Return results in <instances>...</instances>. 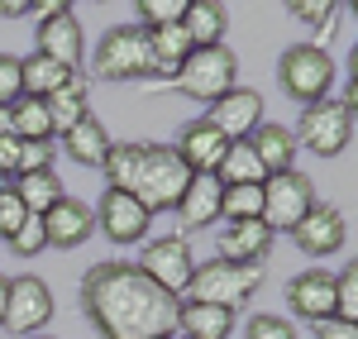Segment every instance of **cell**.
Listing matches in <instances>:
<instances>
[{
  "instance_id": "obj_25",
  "label": "cell",
  "mask_w": 358,
  "mask_h": 339,
  "mask_svg": "<svg viewBox=\"0 0 358 339\" xmlns=\"http://www.w3.org/2000/svg\"><path fill=\"white\" fill-rule=\"evenodd\" d=\"M148 53H153V77H177V67L192 57V38L182 24H167V29H148Z\"/></svg>"
},
{
  "instance_id": "obj_28",
  "label": "cell",
  "mask_w": 358,
  "mask_h": 339,
  "mask_svg": "<svg viewBox=\"0 0 358 339\" xmlns=\"http://www.w3.org/2000/svg\"><path fill=\"white\" fill-rule=\"evenodd\" d=\"M15 192H20V201H24L29 215H48L57 201L67 196V187H62V177H57L53 168H48V172H29V177H20V182H15Z\"/></svg>"
},
{
  "instance_id": "obj_24",
  "label": "cell",
  "mask_w": 358,
  "mask_h": 339,
  "mask_svg": "<svg viewBox=\"0 0 358 339\" xmlns=\"http://www.w3.org/2000/svg\"><path fill=\"white\" fill-rule=\"evenodd\" d=\"M187 38H192V48H224V34H229V10H224L220 0H192L187 5Z\"/></svg>"
},
{
  "instance_id": "obj_42",
  "label": "cell",
  "mask_w": 358,
  "mask_h": 339,
  "mask_svg": "<svg viewBox=\"0 0 358 339\" xmlns=\"http://www.w3.org/2000/svg\"><path fill=\"white\" fill-rule=\"evenodd\" d=\"M34 5L29 0H0V20H29Z\"/></svg>"
},
{
  "instance_id": "obj_33",
  "label": "cell",
  "mask_w": 358,
  "mask_h": 339,
  "mask_svg": "<svg viewBox=\"0 0 358 339\" xmlns=\"http://www.w3.org/2000/svg\"><path fill=\"white\" fill-rule=\"evenodd\" d=\"M287 15H292V20H301L306 29H315V34H325V29H334L339 5H334V0H292V5H287Z\"/></svg>"
},
{
  "instance_id": "obj_31",
  "label": "cell",
  "mask_w": 358,
  "mask_h": 339,
  "mask_svg": "<svg viewBox=\"0 0 358 339\" xmlns=\"http://www.w3.org/2000/svg\"><path fill=\"white\" fill-rule=\"evenodd\" d=\"M220 215H224V225H234V220H263V182H253V187H224Z\"/></svg>"
},
{
  "instance_id": "obj_8",
  "label": "cell",
  "mask_w": 358,
  "mask_h": 339,
  "mask_svg": "<svg viewBox=\"0 0 358 339\" xmlns=\"http://www.w3.org/2000/svg\"><path fill=\"white\" fill-rule=\"evenodd\" d=\"M292 134H296V148H310L315 158H339L354 143V115L339 101H315L301 110V124Z\"/></svg>"
},
{
  "instance_id": "obj_6",
  "label": "cell",
  "mask_w": 358,
  "mask_h": 339,
  "mask_svg": "<svg viewBox=\"0 0 358 339\" xmlns=\"http://www.w3.org/2000/svg\"><path fill=\"white\" fill-rule=\"evenodd\" d=\"M167 86L182 91L187 101L215 106L229 86H239V57L229 53V48H192V57L177 67V77H172Z\"/></svg>"
},
{
  "instance_id": "obj_41",
  "label": "cell",
  "mask_w": 358,
  "mask_h": 339,
  "mask_svg": "<svg viewBox=\"0 0 358 339\" xmlns=\"http://www.w3.org/2000/svg\"><path fill=\"white\" fill-rule=\"evenodd\" d=\"M315 339H358V325H349V320H320Z\"/></svg>"
},
{
  "instance_id": "obj_5",
  "label": "cell",
  "mask_w": 358,
  "mask_h": 339,
  "mask_svg": "<svg viewBox=\"0 0 358 339\" xmlns=\"http://www.w3.org/2000/svg\"><path fill=\"white\" fill-rule=\"evenodd\" d=\"M187 182H192V172L172 153V143H143V168H138L129 196H138L148 215H163V210H177Z\"/></svg>"
},
{
  "instance_id": "obj_13",
  "label": "cell",
  "mask_w": 358,
  "mask_h": 339,
  "mask_svg": "<svg viewBox=\"0 0 358 339\" xmlns=\"http://www.w3.org/2000/svg\"><path fill=\"white\" fill-rule=\"evenodd\" d=\"M201 120H210L229 143H244L248 134L263 124V96H258L253 86H229L215 106H206Z\"/></svg>"
},
{
  "instance_id": "obj_15",
  "label": "cell",
  "mask_w": 358,
  "mask_h": 339,
  "mask_svg": "<svg viewBox=\"0 0 358 339\" xmlns=\"http://www.w3.org/2000/svg\"><path fill=\"white\" fill-rule=\"evenodd\" d=\"M273 239L277 234L263 220H234V225L215 229V249H220L224 263H258V268H268Z\"/></svg>"
},
{
  "instance_id": "obj_43",
  "label": "cell",
  "mask_w": 358,
  "mask_h": 339,
  "mask_svg": "<svg viewBox=\"0 0 358 339\" xmlns=\"http://www.w3.org/2000/svg\"><path fill=\"white\" fill-rule=\"evenodd\" d=\"M0 139H15V124H10V106H0Z\"/></svg>"
},
{
  "instance_id": "obj_45",
  "label": "cell",
  "mask_w": 358,
  "mask_h": 339,
  "mask_svg": "<svg viewBox=\"0 0 358 339\" xmlns=\"http://www.w3.org/2000/svg\"><path fill=\"white\" fill-rule=\"evenodd\" d=\"M29 339H53V335H29Z\"/></svg>"
},
{
  "instance_id": "obj_16",
  "label": "cell",
  "mask_w": 358,
  "mask_h": 339,
  "mask_svg": "<svg viewBox=\"0 0 358 339\" xmlns=\"http://www.w3.org/2000/svg\"><path fill=\"white\" fill-rule=\"evenodd\" d=\"M287 306L301 315V320H310V325L334 320V273H325V268L296 273V277L287 282Z\"/></svg>"
},
{
  "instance_id": "obj_34",
  "label": "cell",
  "mask_w": 358,
  "mask_h": 339,
  "mask_svg": "<svg viewBox=\"0 0 358 339\" xmlns=\"http://www.w3.org/2000/svg\"><path fill=\"white\" fill-rule=\"evenodd\" d=\"M334 320H358V268L349 263L339 277H334Z\"/></svg>"
},
{
  "instance_id": "obj_10",
  "label": "cell",
  "mask_w": 358,
  "mask_h": 339,
  "mask_svg": "<svg viewBox=\"0 0 358 339\" xmlns=\"http://www.w3.org/2000/svg\"><path fill=\"white\" fill-rule=\"evenodd\" d=\"M53 287L43 282V277H34V273H20V277H10V301H5V330L10 335H43L48 330V320H53Z\"/></svg>"
},
{
  "instance_id": "obj_44",
  "label": "cell",
  "mask_w": 358,
  "mask_h": 339,
  "mask_svg": "<svg viewBox=\"0 0 358 339\" xmlns=\"http://www.w3.org/2000/svg\"><path fill=\"white\" fill-rule=\"evenodd\" d=\"M5 301H10V277H0V325H5Z\"/></svg>"
},
{
  "instance_id": "obj_9",
  "label": "cell",
  "mask_w": 358,
  "mask_h": 339,
  "mask_svg": "<svg viewBox=\"0 0 358 339\" xmlns=\"http://www.w3.org/2000/svg\"><path fill=\"white\" fill-rule=\"evenodd\" d=\"M138 273H143L153 287H163L167 296H177V301H182V291H187V282H192V273H196L192 244H187L182 234L148 239V244H143V258H138Z\"/></svg>"
},
{
  "instance_id": "obj_20",
  "label": "cell",
  "mask_w": 358,
  "mask_h": 339,
  "mask_svg": "<svg viewBox=\"0 0 358 339\" xmlns=\"http://www.w3.org/2000/svg\"><path fill=\"white\" fill-rule=\"evenodd\" d=\"M248 148H253V158L263 163V172L268 177H277V172H292L296 168V134L287 129V124H277V120H263L253 134H248Z\"/></svg>"
},
{
  "instance_id": "obj_38",
  "label": "cell",
  "mask_w": 358,
  "mask_h": 339,
  "mask_svg": "<svg viewBox=\"0 0 358 339\" xmlns=\"http://www.w3.org/2000/svg\"><path fill=\"white\" fill-rule=\"evenodd\" d=\"M24 96V77H20V57L0 53V106H15Z\"/></svg>"
},
{
  "instance_id": "obj_21",
  "label": "cell",
  "mask_w": 358,
  "mask_h": 339,
  "mask_svg": "<svg viewBox=\"0 0 358 339\" xmlns=\"http://www.w3.org/2000/svg\"><path fill=\"white\" fill-rule=\"evenodd\" d=\"M57 139H62L57 148H62V153H67L77 168H101V163H106V153H110V143H115L110 129H106L96 115L77 120V124H72L67 134H57Z\"/></svg>"
},
{
  "instance_id": "obj_30",
  "label": "cell",
  "mask_w": 358,
  "mask_h": 339,
  "mask_svg": "<svg viewBox=\"0 0 358 339\" xmlns=\"http://www.w3.org/2000/svg\"><path fill=\"white\" fill-rule=\"evenodd\" d=\"M20 77H24V96H34V101H48L57 86L67 82L72 72H62L57 62H48V57H20Z\"/></svg>"
},
{
  "instance_id": "obj_36",
  "label": "cell",
  "mask_w": 358,
  "mask_h": 339,
  "mask_svg": "<svg viewBox=\"0 0 358 339\" xmlns=\"http://www.w3.org/2000/svg\"><path fill=\"white\" fill-rule=\"evenodd\" d=\"M24 201H20V192H15V182H0V239L10 244L15 239V229L24 225Z\"/></svg>"
},
{
  "instance_id": "obj_17",
  "label": "cell",
  "mask_w": 358,
  "mask_h": 339,
  "mask_svg": "<svg viewBox=\"0 0 358 339\" xmlns=\"http://www.w3.org/2000/svg\"><path fill=\"white\" fill-rule=\"evenodd\" d=\"M43 234H48V249H82L86 239L96 234V210L86 205V201H77V196H62L43 215Z\"/></svg>"
},
{
  "instance_id": "obj_18",
  "label": "cell",
  "mask_w": 358,
  "mask_h": 339,
  "mask_svg": "<svg viewBox=\"0 0 358 339\" xmlns=\"http://www.w3.org/2000/svg\"><path fill=\"white\" fill-rule=\"evenodd\" d=\"M224 148H229V139H224L210 120L182 124V134H177V143H172V153L187 163V172H215L220 158H224Z\"/></svg>"
},
{
  "instance_id": "obj_2",
  "label": "cell",
  "mask_w": 358,
  "mask_h": 339,
  "mask_svg": "<svg viewBox=\"0 0 358 339\" xmlns=\"http://www.w3.org/2000/svg\"><path fill=\"white\" fill-rule=\"evenodd\" d=\"M334 53L325 43H315V38H306V43H292L287 53L277 57V86H282V96L287 101H296V106H315V101H330V86H334Z\"/></svg>"
},
{
  "instance_id": "obj_39",
  "label": "cell",
  "mask_w": 358,
  "mask_h": 339,
  "mask_svg": "<svg viewBox=\"0 0 358 339\" xmlns=\"http://www.w3.org/2000/svg\"><path fill=\"white\" fill-rule=\"evenodd\" d=\"M57 158V143H20V177H29V172H48ZM15 177V182H20Z\"/></svg>"
},
{
  "instance_id": "obj_29",
  "label": "cell",
  "mask_w": 358,
  "mask_h": 339,
  "mask_svg": "<svg viewBox=\"0 0 358 339\" xmlns=\"http://www.w3.org/2000/svg\"><path fill=\"white\" fill-rule=\"evenodd\" d=\"M138 168H143V143H110V153H106V163H101V172H106V187H115V192H134V177Z\"/></svg>"
},
{
  "instance_id": "obj_3",
  "label": "cell",
  "mask_w": 358,
  "mask_h": 339,
  "mask_svg": "<svg viewBox=\"0 0 358 339\" xmlns=\"http://www.w3.org/2000/svg\"><path fill=\"white\" fill-rule=\"evenodd\" d=\"M263 273L258 263H224V258H210L192 273V282L182 291V301H201V306H224V311H239L253 301V291L263 287Z\"/></svg>"
},
{
  "instance_id": "obj_35",
  "label": "cell",
  "mask_w": 358,
  "mask_h": 339,
  "mask_svg": "<svg viewBox=\"0 0 358 339\" xmlns=\"http://www.w3.org/2000/svg\"><path fill=\"white\" fill-rule=\"evenodd\" d=\"M48 249V234H43V215H24V225L15 229V239H10V254L15 258H34Z\"/></svg>"
},
{
  "instance_id": "obj_40",
  "label": "cell",
  "mask_w": 358,
  "mask_h": 339,
  "mask_svg": "<svg viewBox=\"0 0 358 339\" xmlns=\"http://www.w3.org/2000/svg\"><path fill=\"white\" fill-rule=\"evenodd\" d=\"M20 177V139H0V182Z\"/></svg>"
},
{
  "instance_id": "obj_14",
  "label": "cell",
  "mask_w": 358,
  "mask_h": 339,
  "mask_svg": "<svg viewBox=\"0 0 358 339\" xmlns=\"http://www.w3.org/2000/svg\"><path fill=\"white\" fill-rule=\"evenodd\" d=\"M292 239H296V249L310 258H330L344 249V239H349V220H344V210L339 205H325V201H315V210L306 215L301 225L292 229Z\"/></svg>"
},
{
  "instance_id": "obj_7",
  "label": "cell",
  "mask_w": 358,
  "mask_h": 339,
  "mask_svg": "<svg viewBox=\"0 0 358 339\" xmlns=\"http://www.w3.org/2000/svg\"><path fill=\"white\" fill-rule=\"evenodd\" d=\"M315 210V182L306 172H277L263 182V225L273 234H292Z\"/></svg>"
},
{
  "instance_id": "obj_19",
  "label": "cell",
  "mask_w": 358,
  "mask_h": 339,
  "mask_svg": "<svg viewBox=\"0 0 358 339\" xmlns=\"http://www.w3.org/2000/svg\"><path fill=\"white\" fill-rule=\"evenodd\" d=\"M220 182L210 177V172H192V182H187V192L177 201V225H182V239L192 234V229H206L220 220Z\"/></svg>"
},
{
  "instance_id": "obj_46",
  "label": "cell",
  "mask_w": 358,
  "mask_h": 339,
  "mask_svg": "<svg viewBox=\"0 0 358 339\" xmlns=\"http://www.w3.org/2000/svg\"><path fill=\"white\" fill-rule=\"evenodd\" d=\"M172 339H182V335H172Z\"/></svg>"
},
{
  "instance_id": "obj_37",
  "label": "cell",
  "mask_w": 358,
  "mask_h": 339,
  "mask_svg": "<svg viewBox=\"0 0 358 339\" xmlns=\"http://www.w3.org/2000/svg\"><path fill=\"white\" fill-rule=\"evenodd\" d=\"M244 339H296V325L287 315H253Z\"/></svg>"
},
{
  "instance_id": "obj_23",
  "label": "cell",
  "mask_w": 358,
  "mask_h": 339,
  "mask_svg": "<svg viewBox=\"0 0 358 339\" xmlns=\"http://www.w3.org/2000/svg\"><path fill=\"white\" fill-rule=\"evenodd\" d=\"M234 320H239V311L182 301V311H177V335L182 339H229L234 335Z\"/></svg>"
},
{
  "instance_id": "obj_12",
  "label": "cell",
  "mask_w": 358,
  "mask_h": 339,
  "mask_svg": "<svg viewBox=\"0 0 358 339\" xmlns=\"http://www.w3.org/2000/svg\"><path fill=\"white\" fill-rule=\"evenodd\" d=\"M38 57L57 62L62 72H82L86 62V38H82V20L62 5L57 15L38 20Z\"/></svg>"
},
{
  "instance_id": "obj_27",
  "label": "cell",
  "mask_w": 358,
  "mask_h": 339,
  "mask_svg": "<svg viewBox=\"0 0 358 339\" xmlns=\"http://www.w3.org/2000/svg\"><path fill=\"white\" fill-rule=\"evenodd\" d=\"M220 187H253V182H268V172H263V163L253 158V148L244 143H229L224 148V158H220V168L210 172Z\"/></svg>"
},
{
  "instance_id": "obj_26",
  "label": "cell",
  "mask_w": 358,
  "mask_h": 339,
  "mask_svg": "<svg viewBox=\"0 0 358 339\" xmlns=\"http://www.w3.org/2000/svg\"><path fill=\"white\" fill-rule=\"evenodd\" d=\"M10 124H15V139L20 143H53V120H48V106L34 101V96H20L10 106Z\"/></svg>"
},
{
  "instance_id": "obj_22",
  "label": "cell",
  "mask_w": 358,
  "mask_h": 339,
  "mask_svg": "<svg viewBox=\"0 0 358 339\" xmlns=\"http://www.w3.org/2000/svg\"><path fill=\"white\" fill-rule=\"evenodd\" d=\"M43 106H48V120H53V134H67L77 120H86L91 115V82H86V72H72Z\"/></svg>"
},
{
  "instance_id": "obj_11",
  "label": "cell",
  "mask_w": 358,
  "mask_h": 339,
  "mask_svg": "<svg viewBox=\"0 0 358 339\" xmlns=\"http://www.w3.org/2000/svg\"><path fill=\"white\" fill-rule=\"evenodd\" d=\"M91 210H96V229H101L110 244H120V249H134V244H143V239H148L153 215H148V210L138 205V196H129V192L106 187V192H101V201H96Z\"/></svg>"
},
{
  "instance_id": "obj_32",
  "label": "cell",
  "mask_w": 358,
  "mask_h": 339,
  "mask_svg": "<svg viewBox=\"0 0 358 339\" xmlns=\"http://www.w3.org/2000/svg\"><path fill=\"white\" fill-rule=\"evenodd\" d=\"M187 20V0H138V29H167Z\"/></svg>"
},
{
  "instance_id": "obj_1",
  "label": "cell",
  "mask_w": 358,
  "mask_h": 339,
  "mask_svg": "<svg viewBox=\"0 0 358 339\" xmlns=\"http://www.w3.org/2000/svg\"><path fill=\"white\" fill-rule=\"evenodd\" d=\"M82 311L101 339H172L182 301L148 282L138 263L110 258V263L86 268Z\"/></svg>"
},
{
  "instance_id": "obj_4",
  "label": "cell",
  "mask_w": 358,
  "mask_h": 339,
  "mask_svg": "<svg viewBox=\"0 0 358 339\" xmlns=\"http://www.w3.org/2000/svg\"><path fill=\"white\" fill-rule=\"evenodd\" d=\"M91 77L101 82H148L153 77V53H148V29L115 24L91 53Z\"/></svg>"
}]
</instances>
